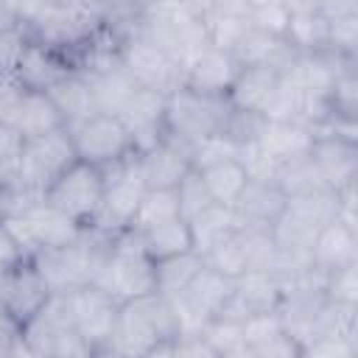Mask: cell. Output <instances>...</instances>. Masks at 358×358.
Masks as SVG:
<instances>
[{
  "label": "cell",
  "mask_w": 358,
  "mask_h": 358,
  "mask_svg": "<svg viewBox=\"0 0 358 358\" xmlns=\"http://www.w3.org/2000/svg\"><path fill=\"white\" fill-rule=\"evenodd\" d=\"M115 235L98 227H84L81 235L64 246H50L36 252L31 260L39 268L42 280L48 282L50 294H70L81 285L95 282V274L103 257L112 249Z\"/></svg>",
  "instance_id": "obj_1"
},
{
  "label": "cell",
  "mask_w": 358,
  "mask_h": 358,
  "mask_svg": "<svg viewBox=\"0 0 358 358\" xmlns=\"http://www.w3.org/2000/svg\"><path fill=\"white\" fill-rule=\"evenodd\" d=\"M179 336L168 296L151 291L120 302L115 333L103 355H148L159 341Z\"/></svg>",
  "instance_id": "obj_2"
},
{
  "label": "cell",
  "mask_w": 358,
  "mask_h": 358,
  "mask_svg": "<svg viewBox=\"0 0 358 358\" xmlns=\"http://www.w3.org/2000/svg\"><path fill=\"white\" fill-rule=\"evenodd\" d=\"M134 28L151 39L185 76V67L210 45L204 22L185 11L179 0H151L134 20Z\"/></svg>",
  "instance_id": "obj_3"
},
{
  "label": "cell",
  "mask_w": 358,
  "mask_h": 358,
  "mask_svg": "<svg viewBox=\"0 0 358 358\" xmlns=\"http://www.w3.org/2000/svg\"><path fill=\"white\" fill-rule=\"evenodd\" d=\"M95 285L103 288L117 302L157 291L154 260L145 255L140 235L134 229H123L115 235L112 249L95 274Z\"/></svg>",
  "instance_id": "obj_4"
},
{
  "label": "cell",
  "mask_w": 358,
  "mask_h": 358,
  "mask_svg": "<svg viewBox=\"0 0 358 358\" xmlns=\"http://www.w3.org/2000/svg\"><path fill=\"white\" fill-rule=\"evenodd\" d=\"M101 176H103V201L98 215L92 218V224L87 227H98L103 232H123L129 229L148 185L140 168V151H129L115 162L101 165Z\"/></svg>",
  "instance_id": "obj_5"
},
{
  "label": "cell",
  "mask_w": 358,
  "mask_h": 358,
  "mask_svg": "<svg viewBox=\"0 0 358 358\" xmlns=\"http://www.w3.org/2000/svg\"><path fill=\"white\" fill-rule=\"evenodd\" d=\"M22 338L31 355L48 358H84L92 355L87 341L76 333L70 294H50L42 308L22 324Z\"/></svg>",
  "instance_id": "obj_6"
},
{
  "label": "cell",
  "mask_w": 358,
  "mask_h": 358,
  "mask_svg": "<svg viewBox=\"0 0 358 358\" xmlns=\"http://www.w3.org/2000/svg\"><path fill=\"white\" fill-rule=\"evenodd\" d=\"M232 112L227 95L199 92L179 84L165 98V129L185 143H196L213 131H227Z\"/></svg>",
  "instance_id": "obj_7"
},
{
  "label": "cell",
  "mask_w": 358,
  "mask_h": 358,
  "mask_svg": "<svg viewBox=\"0 0 358 358\" xmlns=\"http://www.w3.org/2000/svg\"><path fill=\"white\" fill-rule=\"evenodd\" d=\"M3 224L8 227L11 238L17 241L22 257H34L36 252L50 249V246H64V243L76 241L84 229L76 218H70L67 213L53 207L48 199H39V201L28 204L25 210L3 218Z\"/></svg>",
  "instance_id": "obj_8"
},
{
  "label": "cell",
  "mask_w": 358,
  "mask_h": 358,
  "mask_svg": "<svg viewBox=\"0 0 358 358\" xmlns=\"http://www.w3.org/2000/svg\"><path fill=\"white\" fill-rule=\"evenodd\" d=\"M78 159L70 131L67 129H56L48 131L42 137H31L22 145V157H20V171H17V187L34 193V196H45L48 187Z\"/></svg>",
  "instance_id": "obj_9"
},
{
  "label": "cell",
  "mask_w": 358,
  "mask_h": 358,
  "mask_svg": "<svg viewBox=\"0 0 358 358\" xmlns=\"http://www.w3.org/2000/svg\"><path fill=\"white\" fill-rule=\"evenodd\" d=\"M45 199L76 218L81 227L92 224V218L101 210L103 201V176L98 165H90L84 159H76L45 193Z\"/></svg>",
  "instance_id": "obj_10"
},
{
  "label": "cell",
  "mask_w": 358,
  "mask_h": 358,
  "mask_svg": "<svg viewBox=\"0 0 358 358\" xmlns=\"http://www.w3.org/2000/svg\"><path fill=\"white\" fill-rule=\"evenodd\" d=\"M120 64L129 70V76L148 90L171 92L182 84V70L151 42L145 39L134 25L120 39Z\"/></svg>",
  "instance_id": "obj_11"
},
{
  "label": "cell",
  "mask_w": 358,
  "mask_h": 358,
  "mask_svg": "<svg viewBox=\"0 0 358 358\" xmlns=\"http://www.w3.org/2000/svg\"><path fill=\"white\" fill-rule=\"evenodd\" d=\"M70 305H73L76 333L87 341L92 355H103L106 344L115 333L120 302L115 296H109L103 288H98L95 282H90V285H81V288L70 291Z\"/></svg>",
  "instance_id": "obj_12"
},
{
  "label": "cell",
  "mask_w": 358,
  "mask_h": 358,
  "mask_svg": "<svg viewBox=\"0 0 358 358\" xmlns=\"http://www.w3.org/2000/svg\"><path fill=\"white\" fill-rule=\"evenodd\" d=\"M70 140H73L78 159L98 165V168L106 162H115L131 151V137H129L123 120L117 115H103V112H98L90 120L70 129Z\"/></svg>",
  "instance_id": "obj_13"
},
{
  "label": "cell",
  "mask_w": 358,
  "mask_h": 358,
  "mask_svg": "<svg viewBox=\"0 0 358 358\" xmlns=\"http://www.w3.org/2000/svg\"><path fill=\"white\" fill-rule=\"evenodd\" d=\"M50 296L48 282L42 280L39 268L31 257H20L17 263L6 266L3 277V310L22 327Z\"/></svg>",
  "instance_id": "obj_14"
},
{
  "label": "cell",
  "mask_w": 358,
  "mask_h": 358,
  "mask_svg": "<svg viewBox=\"0 0 358 358\" xmlns=\"http://www.w3.org/2000/svg\"><path fill=\"white\" fill-rule=\"evenodd\" d=\"M165 98L168 95L159 92V90L137 87V92L120 109L117 117L123 120L134 151H148L151 145H157L168 134V129H165Z\"/></svg>",
  "instance_id": "obj_15"
},
{
  "label": "cell",
  "mask_w": 358,
  "mask_h": 358,
  "mask_svg": "<svg viewBox=\"0 0 358 358\" xmlns=\"http://www.w3.org/2000/svg\"><path fill=\"white\" fill-rule=\"evenodd\" d=\"M140 168L148 187H176L182 176L193 168L190 143L168 131L157 145H151L148 151H140Z\"/></svg>",
  "instance_id": "obj_16"
},
{
  "label": "cell",
  "mask_w": 358,
  "mask_h": 358,
  "mask_svg": "<svg viewBox=\"0 0 358 358\" xmlns=\"http://www.w3.org/2000/svg\"><path fill=\"white\" fill-rule=\"evenodd\" d=\"M73 70V62L67 53L56 50V48H48L42 42H28L20 62H17V81L25 87V90H34V92H48L59 78H64L67 73Z\"/></svg>",
  "instance_id": "obj_17"
},
{
  "label": "cell",
  "mask_w": 358,
  "mask_h": 358,
  "mask_svg": "<svg viewBox=\"0 0 358 358\" xmlns=\"http://www.w3.org/2000/svg\"><path fill=\"white\" fill-rule=\"evenodd\" d=\"M241 73V62L235 59L232 50H221L207 45L187 67L182 76V84L199 92H213V95H227L232 87L235 76Z\"/></svg>",
  "instance_id": "obj_18"
},
{
  "label": "cell",
  "mask_w": 358,
  "mask_h": 358,
  "mask_svg": "<svg viewBox=\"0 0 358 358\" xmlns=\"http://www.w3.org/2000/svg\"><path fill=\"white\" fill-rule=\"evenodd\" d=\"M310 157L330 190H338L358 179V143L341 137H316Z\"/></svg>",
  "instance_id": "obj_19"
},
{
  "label": "cell",
  "mask_w": 358,
  "mask_h": 358,
  "mask_svg": "<svg viewBox=\"0 0 358 358\" xmlns=\"http://www.w3.org/2000/svg\"><path fill=\"white\" fill-rule=\"evenodd\" d=\"M282 207H285V193L277 187V182H257V179H249L232 204L241 227H271L274 218L282 213Z\"/></svg>",
  "instance_id": "obj_20"
},
{
  "label": "cell",
  "mask_w": 358,
  "mask_h": 358,
  "mask_svg": "<svg viewBox=\"0 0 358 358\" xmlns=\"http://www.w3.org/2000/svg\"><path fill=\"white\" fill-rule=\"evenodd\" d=\"M50 101L56 103L59 115H62V123L64 129H76L78 123L90 120L92 115H98V106H95V95H92V84L84 73L78 70H70L64 78H59L50 90H48Z\"/></svg>",
  "instance_id": "obj_21"
},
{
  "label": "cell",
  "mask_w": 358,
  "mask_h": 358,
  "mask_svg": "<svg viewBox=\"0 0 358 358\" xmlns=\"http://www.w3.org/2000/svg\"><path fill=\"white\" fill-rule=\"evenodd\" d=\"M355 260H358V229L355 227L333 218L316 232L310 243V263H316L324 271H333Z\"/></svg>",
  "instance_id": "obj_22"
},
{
  "label": "cell",
  "mask_w": 358,
  "mask_h": 358,
  "mask_svg": "<svg viewBox=\"0 0 358 358\" xmlns=\"http://www.w3.org/2000/svg\"><path fill=\"white\" fill-rule=\"evenodd\" d=\"M232 53L241 62V67H274L280 73L296 59V50L288 45L285 36L266 34L257 28H249Z\"/></svg>",
  "instance_id": "obj_23"
},
{
  "label": "cell",
  "mask_w": 358,
  "mask_h": 358,
  "mask_svg": "<svg viewBox=\"0 0 358 358\" xmlns=\"http://www.w3.org/2000/svg\"><path fill=\"white\" fill-rule=\"evenodd\" d=\"M277 162L302 157L313 145V131L310 126L299 120H263L255 137Z\"/></svg>",
  "instance_id": "obj_24"
},
{
  "label": "cell",
  "mask_w": 358,
  "mask_h": 358,
  "mask_svg": "<svg viewBox=\"0 0 358 358\" xmlns=\"http://www.w3.org/2000/svg\"><path fill=\"white\" fill-rule=\"evenodd\" d=\"M92 84V95H95V106L103 115H120V109L126 106V101L137 92V81L129 76V70L117 62L95 70V73H84Z\"/></svg>",
  "instance_id": "obj_25"
},
{
  "label": "cell",
  "mask_w": 358,
  "mask_h": 358,
  "mask_svg": "<svg viewBox=\"0 0 358 358\" xmlns=\"http://www.w3.org/2000/svg\"><path fill=\"white\" fill-rule=\"evenodd\" d=\"M8 126H14L22 134V140L42 137L48 131L64 129L62 115H59L56 103L50 101V95L48 92H34V90H25V95H22V101H20Z\"/></svg>",
  "instance_id": "obj_26"
},
{
  "label": "cell",
  "mask_w": 358,
  "mask_h": 358,
  "mask_svg": "<svg viewBox=\"0 0 358 358\" xmlns=\"http://www.w3.org/2000/svg\"><path fill=\"white\" fill-rule=\"evenodd\" d=\"M277 81H280V70L274 67H241L232 87L227 90V98L238 112H260Z\"/></svg>",
  "instance_id": "obj_27"
},
{
  "label": "cell",
  "mask_w": 358,
  "mask_h": 358,
  "mask_svg": "<svg viewBox=\"0 0 358 358\" xmlns=\"http://www.w3.org/2000/svg\"><path fill=\"white\" fill-rule=\"evenodd\" d=\"M238 215L232 207L227 204H207L201 213H196L190 221H187V229H190V243H193V252L199 255H207L218 241H224L227 235H232L238 229Z\"/></svg>",
  "instance_id": "obj_28"
},
{
  "label": "cell",
  "mask_w": 358,
  "mask_h": 358,
  "mask_svg": "<svg viewBox=\"0 0 358 358\" xmlns=\"http://www.w3.org/2000/svg\"><path fill=\"white\" fill-rule=\"evenodd\" d=\"M280 282L263 268H246L232 280V299L252 316L257 310H274L280 305Z\"/></svg>",
  "instance_id": "obj_29"
},
{
  "label": "cell",
  "mask_w": 358,
  "mask_h": 358,
  "mask_svg": "<svg viewBox=\"0 0 358 358\" xmlns=\"http://www.w3.org/2000/svg\"><path fill=\"white\" fill-rule=\"evenodd\" d=\"M285 39L296 53H322L330 50V20L322 11L291 14Z\"/></svg>",
  "instance_id": "obj_30"
},
{
  "label": "cell",
  "mask_w": 358,
  "mask_h": 358,
  "mask_svg": "<svg viewBox=\"0 0 358 358\" xmlns=\"http://www.w3.org/2000/svg\"><path fill=\"white\" fill-rule=\"evenodd\" d=\"M305 106H308V95L302 92V87L282 70L277 87L271 90V95L266 98V103L260 106V117L263 120H299L305 123ZM308 126V123H305Z\"/></svg>",
  "instance_id": "obj_31"
},
{
  "label": "cell",
  "mask_w": 358,
  "mask_h": 358,
  "mask_svg": "<svg viewBox=\"0 0 358 358\" xmlns=\"http://www.w3.org/2000/svg\"><path fill=\"white\" fill-rule=\"evenodd\" d=\"M201 266H204V257L199 252H193V249L179 252V255H171V257H162V260H154L157 294L171 296V294L185 291Z\"/></svg>",
  "instance_id": "obj_32"
},
{
  "label": "cell",
  "mask_w": 358,
  "mask_h": 358,
  "mask_svg": "<svg viewBox=\"0 0 358 358\" xmlns=\"http://www.w3.org/2000/svg\"><path fill=\"white\" fill-rule=\"evenodd\" d=\"M137 235H140V243H143V249H145V255L151 260H162V257H171V255H179V252L193 249L190 229H187V221L185 218L165 221V224L151 227V229L137 232Z\"/></svg>",
  "instance_id": "obj_33"
},
{
  "label": "cell",
  "mask_w": 358,
  "mask_h": 358,
  "mask_svg": "<svg viewBox=\"0 0 358 358\" xmlns=\"http://www.w3.org/2000/svg\"><path fill=\"white\" fill-rule=\"evenodd\" d=\"M185 294L204 310V313H210V316H215L221 308H224V302L229 299V294H232V277H227V274H221V271H215V268H210L207 263L196 271V277L190 280V285L185 288Z\"/></svg>",
  "instance_id": "obj_34"
},
{
  "label": "cell",
  "mask_w": 358,
  "mask_h": 358,
  "mask_svg": "<svg viewBox=\"0 0 358 358\" xmlns=\"http://www.w3.org/2000/svg\"><path fill=\"white\" fill-rule=\"evenodd\" d=\"M173 218H182L179 215V201H176V190L173 187H148L129 229L134 232H145L151 227H159L165 221H173Z\"/></svg>",
  "instance_id": "obj_35"
},
{
  "label": "cell",
  "mask_w": 358,
  "mask_h": 358,
  "mask_svg": "<svg viewBox=\"0 0 358 358\" xmlns=\"http://www.w3.org/2000/svg\"><path fill=\"white\" fill-rule=\"evenodd\" d=\"M204 185H207V193L215 204H227L232 207L238 193L243 190V185L249 182L243 165L238 159H227V162H218V165H210L204 171H199Z\"/></svg>",
  "instance_id": "obj_36"
},
{
  "label": "cell",
  "mask_w": 358,
  "mask_h": 358,
  "mask_svg": "<svg viewBox=\"0 0 358 358\" xmlns=\"http://www.w3.org/2000/svg\"><path fill=\"white\" fill-rule=\"evenodd\" d=\"M274 182H277V187L285 193V199H288V196H302V193H313V190L327 187L324 179H322V173H319V168H316V162H313V157H310V151L302 154V157L285 159V162L280 165Z\"/></svg>",
  "instance_id": "obj_37"
},
{
  "label": "cell",
  "mask_w": 358,
  "mask_h": 358,
  "mask_svg": "<svg viewBox=\"0 0 358 358\" xmlns=\"http://www.w3.org/2000/svg\"><path fill=\"white\" fill-rule=\"evenodd\" d=\"M204 263L227 277H238L249 268V241H246V232L238 227L232 235H227L224 241H218L207 255H201Z\"/></svg>",
  "instance_id": "obj_38"
},
{
  "label": "cell",
  "mask_w": 358,
  "mask_h": 358,
  "mask_svg": "<svg viewBox=\"0 0 358 358\" xmlns=\"http://www.w3.org/2000/svg\"><path fill=\"white\" fill-rule=\"evenodd\" d=\"M238 151H241V143L229 131H213V134L190 143V165H193V171H204L210 165L238 159Z\"/></svg>",
  "instance_id": "obj_39"
},
{
  "label": "cell",
  "mask_w": 358,
  "mask_h": 358,
  "mask_svg": "<svg viewBox=\"0 0 358 358\" xmlns=\"http://www.w3.org/2000/svg\"><path fill=\"white\" fill-rule=\"evenodd\" d=\"M201 22H204V31H207V42L213 48H221V50H235L238 42L243 39V34L249 31L246 17L221 14V11H207L201 17Z\"/></svg>",
  "instance_id": "obj_40"
},
{
  "label": "cell",
  "mask_w": 358,
  "mask_h": 358,
  "mask_svg": "<svg viewBox=\"0 0 358 358\" xmlns=\"http://www.w3.org/2000/svg\"><path fill=\"white\" fill-rule=\"evenodd\" d=\"M201 336H204V341L213 347L215 358H218V355H232V358L243 355V358H249L246 344H243V333H241V322L213 316V319L207 322V327L201 330Z\"/></svg>",
  "instance_id": "obj_41"
},
{
  "label": "cell",
  "mask_w": 358,
  "mask_h": 358,
  "mask_svg": "<svg viewBox=\"0 0 358 358\" xmlns=\"http://www.w3.org/2000/svg\"><path fill=\"white\" fill-rule=\"evenodd\" d=\"M241 333H243L246 352H249V358H252V352H255L257 347H263V344H268L271 338L282 336L285 327H282V319H280V313H277V308H274V310H257V313H252L249 319H243V322H241Z\"/></svg>",
  "instance_id": "obj_42"
},
{
  "label": "cell",
  "mask_w": 358,
  "mask_h": 358,
  "mask_svg": "<svg viewBox=\"0 0 358 358\" xmlns=\"http://www.w3.org/2000/svg\"><path fill=\"white\" fill-rule=\"evenodd\" d=\"M238 162L243 165L246 176H249V179H257V182H274V179H277V171H280V165H282V162H277L257 140L241 143Z\"/></svg>",
  "instance_id": "obj_43"
},
{
  "label": "cell",
  "mask_w": 358,
  "mask_h": 358,
  "mask_svg": "<svg viewBox=\"0 0 358 358\" xmlns=\"http://www.w3.org/2000/svg\"><path fill=\"white\" fill-rule=\"evenodd\" d=\"M173 190H176V201H179V215H182L185 221H190L196 213H201L207 204H213V199H210V193H207V185H204L201 173L193 171V168L182 176V182H179Z\"/></svg>",
  "instance_id": "obj_44"
},
{
  "label": "cell",
  "mask_w": 358,
  "mask_h": 358,
  "mask_svg": "<svg viewBox=\"0 0 358 358\" xmlns=\"http://www.w3.org/2000/svg\"><path fill=\"white\" fill-rule=\"evenodd\" d=\"M327 103H330L333 112L355 117V112H358V70H355V64L344 67V70L336 76Z\"/></svg>",
  "instance_id": "obj_45"
},
{
  "label": "cell",
  "mask_w": 358,
  "mask_h": 358,
  "mask_svg": "<svg viewBox=\"0 0 358 358\" xmlns=\"http://www.w3.org/2000/svg\"><path fill=\"white\" fill-rule=\"evenodd\" d=\"M22 145H25L22 134L14 126L0 123V185H14L17 182Z\"/></svg>",
  "instance_id": "obj_46"
},
{
  "label": "cell",
  "mask_w": 358,
  "mask_h": 358,
  "mask_svg": "<svg viewBox=\"0 0 358 358\" xmlns=\"http://www.w3.org/2000/svg\"><path fill=\"white\" fill-rule=\"evenodd\" d=\"M249 28H257V31H266V34H277V36H285V28H288V20H291V11L274 0V3H266V6H255L249 11Z\"/></svg>",
  "instance_id": "obj_47"
},
{
  "label": "cell",
  "mask_w": 358,
  "mask_h": 358,
  "mask_svg": "<svg viewBox=\"0 0 358 358\" xmlns=\"http://www.w3.org/2000/svg\"><path fill=\"white\" fill-rule=\"evenodd\" d=\"M327 299L358 302V260L327 271Z\"/></svg>",
  "instance_id": "obj_48"
},
{
  "label": "cell",
  "mask_w": 358,
  "mask_h": 358,
  "mask_svg": "<svg viewBox=\"0 0 358 358\" xmlns=\"http://www.w3.org/2000/svg\"><path fill=\"white\" fill-rule=\"evenodd\" d=\"M31 36L22 25H0V73H14Z\"/></svg>",
  "instance_id": "obj_49"
},
{
  "label": "cell",
  "mask_w": 358,
  "mask_h": 358,
  "mask_svg": "<svg viewBox=\"0 0 358 358\" xmlns=\"http://www.w3.org/2000/svg\"><path fill=\"white\" fill-rule=\"evenodd\" d=\"M330 50L355 56L358 50V14H341L330 20Z\"/></svg>",
  "instance_id": "obj_50"
},
{
  "label": "cell",
  "mask_w": 358,
  "mask_h": 358,
  "mask_svg": "<svg viewBox=\"0 0 358 358\" xmlns=\"http://www.w3.org/2000/svg\"><path fill=\"white\" fill-rule=\"evenodd\" d=\"M302 355H310V358H355L358 355V344L350 341V338L319 336V338H310L302 347Z\"/></svg>",
  "instance_id": "obj_51"
},
{
  "label": "cell",
  "mask_w": 358,
  "mask_h": 358,
  "mask_svg": "<svg viewBox=\"0 0 358 358\" xmlns=\"http://www.w3.org/2000/svg\"><path fill=\"white\" fill-rule=\"evenodd\" d=\"M22 95H25V87L17 81V76L0 73V123H11Z\"/></svg>",
  "instance_id": "obj_52"
},
{
  "label": "cell",
  "mask_w": 358,
  "mask_h": 358,
  "mask_svg": "<svg viewBox=\"0 0 358 358\" xmlns=\"http://www.w3.org/2000/svg\"><path fill=\"white\" fill-rule=\"evenodd\" d=\"M294 355H302V352H299V344L288 333L271 338L268 344H263L252 352V358H294Z\"/></svg>",
  "instance_id": "obj_53"
},
{
  "label": "cell",
  "mask_w": 358,
  "mask_h": 358,
  "mask_svg": "<svg viewBox=\"0 0 358 358\" xmlns=\"http://www.w3.org/2000/svg\"><path fill=\"white\" fill-rule=\"evenodd\" d=\"M173 355H196V358H215L213 347L204 341V336H176Z\"/></svg>",
  "instance_id": "obj_54"
},
{
  "label": "cell",
  "mask_w": 358,
  "mask_h": 358,
  "mask_svg": "<svg viewBox=\"0 0 358 358\" xmlns=\"http://www.w3.org/2000/svg\"><path fill=\"white\" fill-rule=\"evenodd\" d=\"M20 324L0 308V355H14V344L20 338Z\"/></svg>",
  "instance_id": "obj_55"
},
{
  "label": "cell",
  "mask_w": 358,
  "mask_h": 358,
  "mask_svg": "<svg viewBox=\"0 0 358 358\" xmlns=\"http://www.w3.org/2000/svg\"><path fill=\"white\" fill-rule=\"evenodd\" d=\"M20 257H22V255H20L17 241L11 238L8 227L0 221V266H11V263H17Z\"/></svg>",
  "instance_id": "obj_56"
},
{
  "label": "cell",
  "mask_w": 358,
  "mask_h": 358,
  "mask_svg": "<svg viewBox=\"0 0 358 358\" xmlns=\"http://www.w3.org/2000/svg\"><path fill=\"white\" fill-rule=\"evenodd\" d=\"M319 11L333 20L341 14H358V0H319Z\"/></svg>",
  "instance_id": "obj_57"
},
{
  "label": "cell",
  "mask_w": 358,
  "mask_h": 358,
  "mask_svg": "<svg viewBox=\"0 0 358 358\" xmlns=\"http://www.w3.org/2000/svg\"><path fill=\"white\" fill-rule=\"evenodd\" d=\"M210 11H221V14H235V17H249L252 6H249V0H213Z\"/></svg>",
  "instance_id": "obj_58"
},
{
  "label": "cell",
  "mask_w": 358,
  "mask_h": 358,
  "mask_svg": "<svg viewBox=\"0 0 358 358\" xmlns=\"http://www.w3.org/2000/svg\"><path fill=\"white\" fill-rule=\"evenodd\" d=\"M291 14H302V11H319V0H280Z\"/></svg>",
  "instance_id": "obj_59"
},
{
  "label": "cell",
  "mask_w": 358,
  "mask_h": 358,
  "mask_svg": "<svg viewBox=\"0 0 358 358\" xmlns=\"http://www.w3.org/2000/svg\"><path fill=\"white\" fill-rule=\"evenodd\" d=\"M182 6H185V11L187 14H193V17H204L207 11H210V6H213V0H179Z\"/></svg>",
  "instance_id": "obj_60"
},
{
  "label": "cell",
  "mask_w": 358,
  "mask_h": 358,
  "mask_svg": "<svg viewBox=\"0 0 358 358\" xmlns=\"http://www.w3.org/2000/svg\"><path fill=\"white\" fill-rule=\"evenodd\" d=\"M3 277H6V266H0V308H3Z\"/></svg>",
  "instance_id": "obj_61"
},
{
  "label": "cell",
  "mask_w": 358,
  "mask_h": 358,
  "mask_svg": "<svg viewBox=\"0 0 358 358\" xmlns=\"http://www.w3.org/2000/svg\"><path fill=\"white\" fill-rule=\"evenodd\" d=\"M266 3H274V0H249L252 8H255V6H266Z\"/></svg>",
  "instance_id": "obj_62"
},
{
  "label": "cell",
  "mask_w": 358,
  "mask_h": 358,
  "mask_svg": "<svg viewBox=\"0 0 358 358\" xmlns=\"http://www.w3.org/2000/svg\"><path fill=\"white\" fill-rule=\"evenodd\" d=\"M3 3H6V0H0V8H3Z\"/></svg>",
  "instance_id": "obj_63"
}]
</instances>
